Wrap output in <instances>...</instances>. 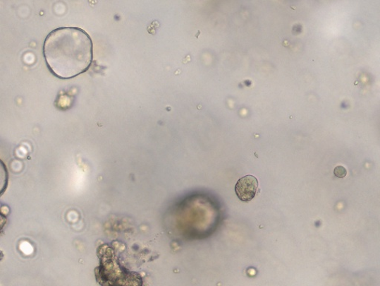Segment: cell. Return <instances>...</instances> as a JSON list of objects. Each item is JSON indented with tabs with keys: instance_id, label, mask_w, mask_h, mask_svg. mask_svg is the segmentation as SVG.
Listing matches in <instances>:
<instances>
[{
	"instance_id": "cell-3",
	"label": "cell",
	"mask_w": 380,
	"mask_h": 286,
	"mask_svg": "<svg viewBox=\"0 0 380 286\" xmlns=\"http://www.w3.org/2000/svg\"><path fill=\"white\" fill-rule=\"evenodd\" d=\"M191 61V56L190 54H188L186 57L183 60V63L188 64Z\"/></svg>"
},
{
	"instance_id": "cell-1",
	"label": "cell",
	"mask_w": 380,
	"mask_h": 286,
	"mask_svg": "<svg viewBox=\"0 0 380 286\" xmlns=\"http://www.w3.org/2000/svg\"><path fill=\"white\" fill-rule=\"evenodd\" d=\"M44 53L53 75L62 79L72 78L90 69L93 60L92 40L78 27H61L48 35Z\"/></svg>"
},
{
	"instance_id": "cell-4",
	"label": "cell",
	"mask_w": 380,
	"mask_h": 286,
	"mask_svg": "<svg viewBox=\"0 0 380 286\" xmlns=\"http://www.w3.org/2000/svg\"><path fill=\"white\" fill-rule=\"evenodd\" d=\"M200 34H201V31H199L198 33H197V34L195 35V37H196L197 39H198V38H199V36L200 35Z\"/></svg>"
},
{
	"instance_id": "cell-2",
	"label": "cell",
	"mask_w": 380,
	"mask_h": 286,
	"mask_svg": "<svg viewBox=\"0 0 380 286\" xmlns=\"http://www.w3.org/2000/svg\"><path fill=\"white\" fill-rule=\"evenodd\" d=\"M259 181L256 177L246 175L239 179L235 186L237 197L244 202H249L257 196Z\"/></svg>"
}]
</instances>
